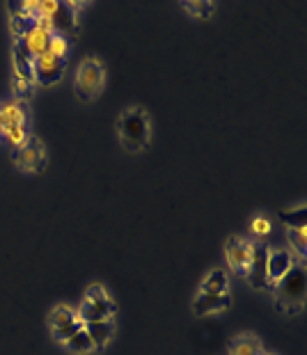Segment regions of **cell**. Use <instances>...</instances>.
<instances>
[{
	"label": "cell",
	"mask_w": 307,
	"mask_h": 355,
	"mask_svg": "<svg viewBox=\"0 0 307 355\" xmlns=\"http://www.w3.org/2000/svg\"><path fill=\"white\" fill-rule=\"evenodd\" d=\"M67 69V60H60L55 55H51V53H42V55L35 58L33 62V78L37 85H53L60 78H62V73Z\"/></svg>",
	"instance_id": "52a82bcc"
},
{
	"label": "cell",
	"mask_w": 307,
	"mask_h": 355,
	"mask_svg": "<svg viewBox=\"0 0 307 355\" xmlns=\"http://www.w3.org/2000/svg\"><path fill=\"white\" fill-rule=\"evenodd\" d=\"M271 230H273V225H271V220H268L266 216H254L252 220H250V232L254 234V241H259V239H264V236H268L271 234Z\"/></svg>",
	"instance_id": "7402d4cb"
},
{
	"label": "cell",
	"mask_w": 307,
	"mask_h": 355,
	"mask_svg": "<svg viewBox=\"0 0 307 355\" xmlns=\"http://www.w3.org/2000/svg\"><path fill=\"white\" fill-rule=\"evenodd\" d=\"M51 35H53V33H49V30H44L40 26H33L24 37H21V42H24L26 49L33 53V58H37V55H42V53L49 51Z\"/></svg>",
	"instance_id": "5bb4252c"
},
{
	"label": "cell",
	"mask_w": 307,
	"mask_h": 355,
	"mask_svg": "<svg viewBox=\"0 0 307 355\" xmlns=\"http://www.w3.org/2000/svg\"><path fill=\"white\" fill-rule=\"evenodd\" d=\"M33 53L26 49V44L21 40H14V76L35 83L33 78Z\"/></svg>",
	"instance_id": "4fadbf2b"
},
{
	"label": "cell",
	"mask_w": 307,
	"mask_h": 355,
	"mask_svg": "<svg viewBox=\"0 0 307 355\" xmlns=\"http://www.w3.org/2000/svg\"><path fill=\"white\" fill-rule=\"evenodd\" d=\"M12 158L21 170L37 175V172H44V168H46V147H44V142L37 135H30L26 145L14 149Z\"/></svg>",
	"instance_id": "8992f818"
},
{
	"label": "cell",
	"mask_w": 307,
	"mask_h": 355,
	"mask_svg": "<svg viewBox=\"0 0 307 355\" xmlns=\"http://www.w3.org/2000/svg\"><path fill=\"white\" fill-rule=\"evenodd\" d=\"M64 349L69 351V353H73V355H89L92 351H96V349H94V344H92V339L87 337L85 328H83V330H78L76 335H71L69 339H67V342H64Z\"/></svg>",
	"instance_id": "e0dca14e"
},
{
	"label": "cell",
	"mask_w": 307,
	"mask_h": 355,
	"mask_svg": "<svg viewBox=\"0 0 307 355\" xmlns=\"http://www.w3.org/2000/svg\"><path fill=\"white\" fill-rule=\"evenodd\" d=\"M231 305L229 293H198L193 300V312L195 316H207V314H218L225 312Z\"/></svg>",
	"instance_id": "7c38bea8"
},
{
	"label": "cell",
	"mask_w": 307,
	"mask_h": 355,
	"mask_svg": "<svg viewBox=\"0 0 307 355\" xmlns=\"http://www.w3.org/2000/svg\"><path fill=\"white\" fill-rule=\"evenodd\" d=\"M291 266H294V257H291V252L282 250V248H278V250H268V261H266L268 286L280 282V279L291 270Z\"/></svg>",
	"instance_id": "30bf717a"
},
{
	"label": "cell",
	"mask_w": 307,
	"mask_h": 355,
	"mask_svg": "<svg viewBox=\"0 0 307 355\" xmlns=\"http://www.w3.org/2000/svg\"><path fill=\"white\" fill-rule=\"evenodd\" d=\"M0 140H3V117H0Z\"/></svg>",
	"instance_id": "484cf974"
},
{
	"label": "cell",
	"mask_w": 307,
	"mask_h": 355,
	"mask_svg": "<svg viewBox=\"0 0 307 355\" xmlns=\"http://www.w3.org/2000/svg\"><path fill=\"white\" fill-rule=\"evenodd\" d=\"M49 326H51V332H53V337L58 339V342L64 344L71 335H76L78 330H83L85 323L80 321V316L73 307L58 305L49 316Z\"/></svg>",
	"instance_id": "5b68a950"
},
{
	"label": "cell",
	"mask_w": 307,
	"mask_h": 355,
	"mask_svg": "<svg viewBox=\"0 0 307 355\" xmlns=\"http://www.w3.org/2000/svg\"><path fill=\"white\" fill-rule=\"evenodd\" d=\"M80 321L83 323H96V321H112V316L117 312V305L112 300H87L83 298V303L76 309Z\"/></svg>",
	"instance_id": "9c48e42d"
},
{
	"label": "cell",
	"mask_w": 307,
	"mask_h": 355,
	"mask_svg": "<svg viewBox=\"0 0 307 355\" xmlns=\"http://www.w3.org/2000/svg\"><path fill=\"white\" fill-rule=\"evenodd\" d=\"M273 286H275V296H278L280 309H289V314L301 312L305 303V266L294 263L289 273Z\"/></svg>",
	"instance_id": "7a4b0ae2"
},
{
	"label": "cell",
	"mask_w": 307,
	"mask_h": 355,
	"mask_svg": "<svg viewBox=\"0 0 307 355\" xmlns=\"http://www.w3.org/2000/svg\"><path fill=\"white\" fill-rule=\"evenodd\" d=\"M69 51H71V37L60 35V33L51 35V40H49V53H51V55H55L60 60H67Z\"/></svg>",
	"instance_id": "d6986e66"
},
{
	"label": "cell",
	"mask_w": 307,
	"mask_h": 355,
	"mask_svg": "<svg viewBox=\"0 0 307 355\" xmlns=\"http://www.w3.org/2000/svg\"><path fill=\"white\" fill-rule=\"evenodd\" d=\"M12 89H14V96H17V101L26 103L30 96H33V83L19 78V76H12Z\"/></svg>",
	"instance_id": "603a6c76"
},
{
	"label": "cell",
	"mask_w": 307,
	"mask_h": 355,
	"mask_svg": "<svg viewBox=\"0 0 307 355\" xmlns=\"http://www.w3.org/2000/svg\"><path fill=\"white\" fill-rule=\"evenodd\" d=\"M117 131L126 152H142L149 145V138H152V122H149L147 110L140 108V105L126 108L119 115Z\"/></svg>",
	"instance_id": "6da1fadb"
},
{
	"label": "cell",
	"mask_w": 307,
	"mask_h": 355,
	"mask_svg": "<svg viewBox=\"0 0 307 355\" xmlns=\"http://www.w3.org/2000/svg\"><path fill=\"white\" fill-rule=\"evenodd\" d=\"M85 298L87 300H110L106 286L99 284V282H94V284L87 286V289H85Z\"/></svg>",
	"instance_id": "d4e9b609"
},
{
	"label": "cell",
	"mask_w": 307,
	"mask_h": 355,
	"mask_svg": "<svg viewBox=\"0 0 307 355\" xmlns=\"http://www.w3.org/2000/svg\"><path fill=\"white\" fill-rule=\"evenodd\" d=\"M103 83H106V64L99 58H85L76 69L73 92L80 101H92L103 89Z\"/></svg>",
	"instance_id": "3957f363"
},
{
	"label": "cell",
	"mask_w": 307,
	"mask_h": 355,
	"mask_svg": "<svg viewBox=\"0 0 307 355\" xmlns=\"http://www.w3.org/2000/svg\"><path fill=\"white\" fill-rule=\"evenodd\" d=\"M229 282H227V273L222 268H213L200 284V293H227Z\"/></svg>",
	"instance_id": "2e32d148"
},
{
	"label": "cell",
	"mask_w": 307,
	"mask_h": 355,
	"mask_svg": "<svg viewBox=\"0 0 307 355\" xmlns=\"http://www.w3.org/2000/svg\"><path fill=\"white\" fill-rule=\"evenodd\" d=\"M229 355H261V344L257 337L252 335H241L231 342Z\"/></svg>",
	"instance_id": "ac0fdd59"
},
{
	"label": "cell",
	"mask_w": 307,
	"mask_h": 355,
	"mask_svg": "<svg viewBox=\"0 0 307 355\" xmlns=\"http://www.w3.org/2000/svg\"><path fill=\"white\" fill-rule=\"evenodd\" d=\"M305 236H307L305 227H289V241H291V245H294L303 257L307 254V239Z\"/></svg>",
	"instance_id": "cb8c5ba5"
},
{
	"label": "cell",
	"mask_w": 307,
	"mask_h": 355,
	"mask_svg": "<svg viewBox=\"0 0 307 355\" xmlns=\"http://www.w3.org/2000/svg\"><path fill=\"white\" fill-rule=\"evenodd\" d=\"M182 7L195 19H207L209 14L216 10V5L209 3V0H191V3L188 0H182Z\"/></svg>",
	"instance_id": "ffe728a7"
},
{
	"label": "cell",
	"mask_w": 307,
	"mask_h": 355,
	"mask_svg": "<svg viewBox=\"0 0 307 355\" xmlns=\"http://www.w3.org/2000/svg\"><path fill=\"white\" fill-rule=\"evenodd\" d=\"M10 26H12L14 40H21V37H24L28 30L35 26V19H28V17H24V14H12Z\"/></svg>",
	"instance_id": "44dd1931"
},
{
	"label": "cell",
	"mask_w": 307,
	"mask_h": 355,
	"mask_svg": "<svg viewBox=\"0 0 307 355\" xmlns=\"http://www.w3.org/2000/svg\"><path fill=\"white\" fill-rule=\"evenodd\" d=\"M225 254H227V261L231 263V268H234L236 273H241V275L248 273V266H250V241L231 236L227 241V245H225Z\"/></svg>",
	"instance_id": "8fae6325"
},
{
	"label": "cell",
	"mask_w": 307,
	"mask_h": 355,
	"mask_svg": "<svg viewBox=\"0 0 307 355\" xmlns=\"http://www.w3.org/2000/svg\"><path fill=\"white\" fill-rule=\"evenodd\" d=\"M40 14L46 17L53 26V33L60 35H76L78 14L73 12L71 3H58V0H40Z\"/></svg>",
	"instance_id": "277c9868"
},
{
	"label": "cell",
	"mask_w": 307,
	"mask_h": 355,
	"mask_svg": "<svg viewBox=\"0 0 307 355\" xmlns=\"http://www.w3.org/2000/svg\"><path fill=\"white\" fill-rule=\"evenodd\" d=\"M268 248L264 241H250V266H248V282L252 289H266V261H268Z\"/></svg>",
	"instance_id": "ba28073f"
},
{
	"label": "cell",
	"mask_w": 307,
	"mask_h": 355,
	"mask_svg": "<svg viewBox=\"0 0 307 355\" xmlns=\"http://www.w3.org/2000/svg\"><path fill=\"white\" fill-rule=\"evenodd\" d=\"M85 332H87V337L92 339V344H94V349H103L112 335H115V326H112V321H96V323H85Z\"/></svg>",
	"instance_id": "9a60e30c"
}]
</instances>
